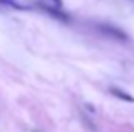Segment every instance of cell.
Returning a JSON list of instances; mask_svg holds the SVG:
<instances>
[{
    "instance_id": "obj_3",
    "label": "cell",
    "mask_w": 134,
    "mask_h": 132,
    "mask_svg": "<svg viewBox=\"0 0 134 132\" xmlns=\"http://www.w3.org/2000/svg\"><path fill=\"white\" fill-rule=\"evenodd\" d=\"M109 92H110L112 95L115 97V98L124 100V102H127V103H134V97H132V95H129V93H126L124 90L117 88V86H112V88H109Z\"/></svg>"
},
{
    "instance_id": "obj_1",
    "label": "cell",
    "mask_w": 134,
    "mask_h": 132,
    "mask_svg": "<svg viewBox=\"0 0 134 132\" xmlns=\"http://www.w3.org/2000/svg\"><path fill=\"white\" fill-rule=\"evenodd\" d=\"M39 5V9H43L48 15H51V17H54V19H58V20H61V22H68L70 20V17H68V14H65L61 9H56V7H49V5H43V3H37Z\"/></svg>"
},
{
    "instance_id": "obj_4",
    "label": "cell",
    "mask_w": 134,
    "mask_h": 132,
    "mask_svg": "<svg viewBox=\"0 0 134 132\" xmlns=\"http://www.w3.org/2000/svg\"><path fill=\"white\" fill-rule=\"evenodd\" d=\"M37 3L49 5V7H56V9H61V7H63V0H39Z\"/></svg>"
},
{
    "instance_id": "obj_5",
    "label": "cell",
    "mask_w": 134,
    "mask_h": 132,
    "mask_svg": "<svg viewBox=\"0 0 134 132\" xmlns=\"http://www.w3.org/2000/svg\"><path fill=\"white\" fill-rule=\"evenodd\" d=\"M0 3H3V5H9V7H14V9H19V10H24L26 7L20 5L17 0H0Z\"/></svg>"
},
{
    "instance_id": "obj_2",
    "label": "cell",
    "mask_w": 134,
    "mask_h": 132,
    "mask_svg": "<svg viewBox=\"0 0 134 132\" xmlns=\"http://www.w3.org/2000/svg\"><path fill=\"white\" fill-rule=\"evenodd\" d=\"M100 31H102V32H105L107 36L119 39V41H127V34H126L122 29H119V27H114V26H100Z\"/></svg>"
}]
</instances>
